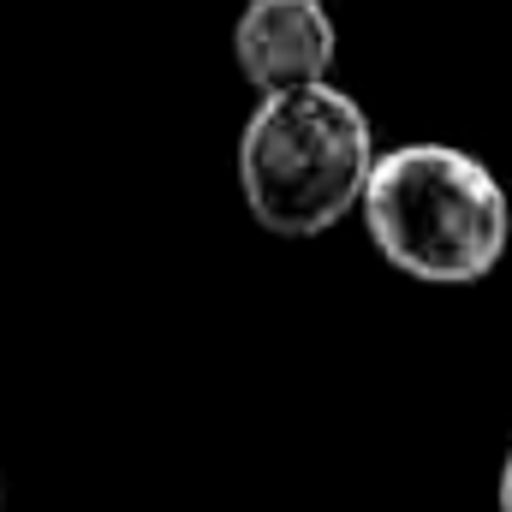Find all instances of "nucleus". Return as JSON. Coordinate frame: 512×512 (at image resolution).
Returning a JSON list of instances; mask_svg holds the SVG:
<instances>
[{
    "label": "nucleus",
    "mask_w": 512,
    "mask_h": 512,
    "mask_svg": "<svg viewBox=\"0 0 512 512\" xmlns=\"http://www.w3.org/2000/svg\"><path fill=\"white\" fill-rule=\"evenodd\" d=\"M340 30L322 0H251L233 24V66L256 96L322 84L334 72Z\"/></svg>",
    "instance_id": "obj_3"
},
{
    "label": "nucleus",
    "mask_w": 512,
    "mask_h": 512,
    "mask_svg": "<svg viewBox=\"0 0 512 512\" xmlns=\"http://www.w3.org/2000/svg\"><path fill=\"white\" fill-rule=\"evenodd\" d=\"M495 501H501V512H512V453H507V465H501V495Z\"/></svg>",
    "instance_id": "obj_4"
},
{
    "label": "nucleus",
    "mask_w": 512,
    "mask_h": 512,
    "mask_svg": "<svg viewBox=\"0 0 512 512\" xmlns=\"http://www.w3.org/2000/svg\"><path fill=\"white\" fill-rule=\"evenodd\" d=\"M376 173L370 114L322 84L262 96L239 131V191L262 233L274 239H322L352 209H364Z\"/></svg>",
    "instance_id": "obj_1"
},
{
    "label": "nucleus",
    "mask_w": 512,
    "mask_h": 512,
    "mask_svg": "<svg viewBox=\"0 0 512 512\" xmlns=\"http://www.w3.org/2000/svg\"><path fill=\"white\" fill-rule=\"evenodd\" d=\"M364 227L387 268L423 286H471L495 274L512 239L507 185L459 143H399L376 155Z\"/></svg>",
    "instance_id": "obj_2"
}]
</instances>
